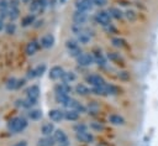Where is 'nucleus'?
<instances>
[{"instance_id":"nucleus-48","label":"nucleus","mask_w":158,"mask_h":146,"mask_svg":"<svg viewBox=\"0 0 158 146\" xmlns=\"http://www.w3.org/2000/svg\"><path fill=\"white\" fill-rule=\"evenodd\" d=\"M65 1H67V0H59V2H60V4H64Z\"/></svg>"},{"instance_id":"nucleus-6","label":"nucleus","mask_w":158,"mask_h":146,"mask_svg":"<svg viewBox=\"0 0 158 146\" xmlns=\"http://www.w3.org/2000/svg\"><path fill=\"white\" fill-rule=\"evenodd\" d=\"M85 79H86V82H88L90 85H93V87H102V85L106 84V83H105V79H104L101 75H99V74H90V75H88Z\"/></svg>"},{"instance_id":"nucleus-2","label":"nucleus","mask_w":158,"mask_h":146,"mask_svg":"<svg viewBox=\"0 0 158 146\" xmlns=\"http://www.w3.org/2000/svg\"><path fill=\"white\" fill-rule=\"evenodd\" d=\"M65 48L68 51V54L70 57H74V58H78L83 53L81 47H80V45L77 40H68L65 42Z\"/></svg>"},{"instance_id":"nucleus-20","label":"nucleus","mask_w":158,"mask_h":146,"mask_svg":"<svg viewBox=\"0 0 158 146\" xmlns=\"http://www.w3.org/2000/svg\"><path fill=\"white\" fill-rule=\"evenodd\" d=\"M54 131H56V129H54V125L52 122H46L41 127V132L43 136H51Z\"/></svg>"},{"instance_id":"nucleus-16","label":"nucleus","mask_w":158,"mask_h":146,"mask_svg":"<svg viewBox=\"0 0 158 146\" xmlns=\"http://www.w3.org/2000/svg\"><path fill=\"white\" fill-rule=\"evenodd\" d=\"M91 40V33L88 31V30H84L83 32H80L79 35H77V41L81 45H86L89 43Z\"/></svg>"},{"instance_id":"nucleus-45","label":"nucleus","mask_w":158,"mask_h":146,"mask_svg":"<svg viewBox=\"0 0 158 146\" xmlns=\"http://www.w3.org/2000/svg\"><path fill=\"white\" fill-rule=\"evenodd\" d=\"M93 2V5H96V6H104L106 5V0H90Z\"/></svg>"},{"instance_id":"nucleus-13","label":"nucleus","mask_w":158,"mask_h":146,"mask_svg":"<svg viewBox=\"0 0 158 146\" xmlns=\"http://www.w3.org/2000/svg\"><path fill=\"white\" fill-rule=\"evenodd\" d=\"M88 20V14L84 12V11H79L77 10L73 15V22L77 24V25H84Z\"/></svg>"},{"instance_id":"nucleus-8","label":"nucleus","mask_w":158,"mask_h":146,"mask_svg":"<svg viewBox=\"0 0 158 146\" xmlns=\"http://www.w3.org/2000/svg\"><path fill=\"white\" fill-rule=\"evenodd\" d=\"M53 137H54L56 142L59 144V146H68V137L63 130H60V129L56 130L53 132Z\"/></svg>"},{"instance_id":"nucleus-5","label":"nucleus","mask_w":158,"mask_h":146,"mask_svg":"<svg viewBox=\"0 0 158 146\" xmlns=\"http://www.w3.org/2000/svg\"><path fill=\"white\" fill-rule=\"evenodd\" d=\"M10 9H9V19L11 21L16 20L20 16V9H19V0H10Z\"/></svg>"},{"instance_id":"nucleus-47","label":"nucleus","mask_w":158,"mask_h":146,"mask_svg":"<svg viewBox=\"0 0 158 146\" xmlns=\"http://www.w3.org/2000/svg\"><path fill=\"white\" fill-rule=\"evenodd\" d=\"M5 27H4V21H2V19L0 17V31H2Z\"/></svg>"},{"instance_id":"nucleus-18","label":"nucleus","mask_w":158,"mask_h":146,"mask_svg":"<svg viewBox=\"0 0 158 146\" xmlns=\"http://www.w3.org/2000/svg\"><path fill=\"white\" fill-rule=\"evenodd\" d=\"M93 57H94V62L98 63L99 66H105V64H106V58H105V56L101 53V51L94 49V51H93Z\"/></svg>"},{"instance_id":"nucleus-42","label":"nucleus","mask_w":158,"mask_h":146,"mask_svg":"<svg viewBox=\"0 0 158 146\" xmlns=\"http://www.w3.org/2000/svg\"><path fill=\"white\" fill-rule=\"evenodd\" d=\"M88 130V126L85 125V124H77V125H74V131L75 132H81V131H86Z\"/></svg>"},{"instance_id":"nucleus-26","label":"nucleus","mask_w":158,"mask_h":146,"mask_svg":"<svg viewBox=\"0 0 158 146\" xmlns=\"http://www.w3.org/2000/svg\"><path fill=\"white\" fill-rule=\"evenodd\" d=\"M109 121L112 124V125H116V126H120V125H123L125 124V119L117 114H112L109 116Z\"/></svg>"},{"instance_id":"nucleus-24","label":"nucleus","mask_w":158,"mask_h":146,"mask_svg":"<svg viewBox=\"0 0 158 146\" xmlns=\"http://www.w3.org/2000/svg\"><path fill=\"white\" fill-rule=\"evenodd\" d=\"M44 6H46V0H33L30 9L32 12H36V11H41Z\"/></svg>"},{"instance_id":"nucleus-19","label":"nucleus","mask_w":158,"mask_h":146,"mask_svg":"<svg viewBox=\"0 0 158 146\" xmlns=\"http://www.w3.org/2000/svg\"><path fill=\"white\" fill-rule=\"evenodd\" d=\"M107 58L112 62V63H115V64H121V66H123V58L121 57V54L120 53H116V52H109L107 53Z\"/></svg>"},{"instance_id":"nucleus-28","label":"nucleus","mask_w":158,"mask_h":146,"mask_svg":"<svg viewBox=\"0 0 158 146\" xmlns=\"http://www.w3.org/2000/svg\"><path fill=\"white\" fill-rule=\"evenodd\" d=\"M75 93L79 94V95H88L91 93V89H89L86 85L84 84H77L75 87Z\"/></svg>"},{"instance_id":"nucleus-23","label":"nucleus","mask_w":158,"mask_h":146,"mask_svg":"<svg viewBox=\"0 0 158 146\" xmlns=\"http://www.w3.org/2000/svg\"><path fill=\"white\" fill-rule=\"evenodd\" d=\"M40 88L37 87V85H31L27 90H26V94H27V97L28 98H32V99H35V100H37L38 99V97H40Z\"/></svg>"},{"instance_id":"nucleus-37","label":"nucleus","mask_w":158,"mask_h":146,"mask_svg":"<svg viewBox=\"0 0 158 146\" xmlns=\"http://www.w3.org/2000/svg\"><path fill=\"white\" fill-rule=\"evenodd\" d=\"M33 71H35V74H36V77H41V75H42V74L46 72V64H44V63H42V64H38V66H37V67H36Z\"/></svg>"},{"instance_id":"nucleus-22","label":"nucleus","mask_w":158,"mask_h":146,"mask_svg":"<svg viewBox=\"0 0 158 146\" xmlns=\"http://www.w3.org/2000/svg\"><path fill=\"white\" fill-rule=\"evenodd\" d=\"M64 119L68 121H75L79 119V113L74 109H68L64 111Z\"/></svg>"},{"instance_id":"nucleus-39","label":"nucleus","mask_w":158,"mask_h":146,"mask_svg":"<svg viewBox=\"0 0 158 146\" xmlns=\"http://www.w3.org/2000/svg\"><path fill=\"white\" fill-rule=\"evenodd\" d=\"M118 78H120L121 80L126 82V80H130L131 74H130V72H127V71H121V72H118Z\"/></svg>"},{"instance_id":"nucleus-31","label":"nucleus","mask_w":158,"mask_h":146,"mask_svg":"<svg viewBox=\"0 0 158 146\" xmlns=\"http://www.w3.org/2000/svg\"><path fill=\"white\" fill-rule=\"evenodd\" d=\"M28 118L31 120H38V119H41L42 118V110H40V109H31L28 111Z\"/></svg>"},{"instance_id":"nucleus-41","label":"nucleus","mask_w":158,"mask_h":146,"mask_svg":"<svg viewBox=\"0 0 158 146\" xmlns=\"http://www.w3.org/2000/svg\"><path fill=\"white\" fill-rule=\"evenodd\" d=\"M125 16H126L127 20H130V21H135V20L137 19V15H136V12H135L133 10H127V11L125 12Z\"/></svg>"},{"instance_id":"nucleus-12","label":"nucleus","mask_w":158,"mask_h":146,"mask_svg":"<svg viewBox=\"0 0 158 146\" xmlns=\"http://www.w3.org/2000/svg\"><path fill=\"white\" fill-rule=\"evenodd\" d=\"M93 2L90 1V0H78L77 2H75V7H77V10H79V11H84V12H88V11H90L91 9H93Z\"/></svg>"},{"instance_id":"nucleus-32","label":"nucleus","mask_w":158,"mask_h":146,"mask_svg":"<svg viewBox=\"0 0 158 146\" xmlns=\"http://www.w3.org/2000/svg\"><path fill=\"white\" fill-rule=\"evenodd\" d=\"M70 109L77 110L79 114H80V113H85V111H86V108H85L83 104H80L78 100H75V99H74V101H73V104H72V108H70Z\"/></svg>"},{"instance_id":"nucleus-30","label":"nucleus","mask_w":158,"mask_h":146,"mask_svg":"<svg viewBox=\"0 0 158 146\" xmlns=\"http://www.w3.org/2000/svg\"><path fill=\"white\" fill-rule=\"evenodd\" d=\"M33 22H35V14H28V15H26V16L22 19V21H21V24H22L23 27H27V26L32 25Z\"/></svg>"},{"instance_id":"nucleus-1","label":"nucleus","mask_w":158,"mask_h":146,"mask_svg":"<svg viewBox=\"0 0 158 146\" xmlns=\"http://www.w3.org/2000/svg\"><path fill=\"white\" fill-rule=\"evenodd\" d=\"M27 126V120L22 116H17V118H14L9 124H7V129L11 131V132H21L26 129Z\"/></svg>"},{"instance_id":"nucleus-29","label":"nucleus","mask_w":158,"mask_h":146,"mask_svg":"<svg viewBox=\"0 0 158 146\" xmlns=\"http://www.w3.org/2000/svg\"><path fill=\"white\" fill-rule=\"evenodd\" d=\"M109 12H110L111 17H114V19H116V20H121V19L123 17L122 11H121L120 9H117V7H110V9H109Z\"/></svg>"},{"instance_id":"nucleus-36","label":"nucleus","mask_w":158,"mask_h":146,"mask_svg":"<svg viewBox=\"0 0 158 146\" xmlns=\"http://www.w3.org/2000/svg\"><path fill=\"white\" fill-rule=\"evenodd\" d=\"M17 82L19 80L16 78H14V77L12 78H9L7 82H6V88L7 89H16L17 88Z\"/></svg>"},{"instance_id":"nucleus-3","label":"nucleus","mask_w":158,"mask_h":146,"mask_svg":"<svg viewBox=\"0 0 158 146\" xmlns=\"http://www.w3.org/2000/svg\"><path fill=\"white\" fill-rule=\"evenodd\" d=\"M94 19H95L96 24H99V25H101L104 27L107 26V25H111V15H110L109 11H104V10L98 11L95 14Z\"/></svg>"},{"instance_id":"nucleus-44","label":"nucleus","mask_w":158,"mask_h":146,"mask_svg":"<svg viewBox=\"0 0 158 146\" xmlns=\"http://www.w3.org/2000/svg\"><path fill=\"white\" fill-rule=\"evenodd\" d=\"M90 127L91 129H94V130H98V131H100V130H102L104 129V125L102 124H100V122H91V125H90Z\"/></svg>"},{"instance_id":"nucleus-17","label":"nucleus","mask_w":158,"mask_h":146,"mask_svg":"<svg viewBox=\"0 0 158 146\" xmlns=\"http://www.w3.org/2000/svg\"><path fill=\"white\" fill-rule=\"evenodd\" d=\"M9 9H10V2L7 0H0V17L1 19L9 17Z\"/></svg>"},{"instance_id":"nucleus-40","label":"nucleus","mask_w":158,"mask_h":146,"mask_svg":"<svg viewBox=\"0 0 158 146\" xmlns=\"http://www.w3.org/2000/svg\"><path fill=\"white\" fill-rule=\"evenodd\" d=\"M36 101H37V100H35V99H32V98L26 97V99L23 100V108H32V106L36 104Z\"/></svg>"},{"instance_id":"nucleus-25","label":"nucleus","mask_w":158,"mask_h":146,"mask_svg":"<svg viewBox=\"0 0 158 146\" xmlns=\"http://www.w3.org/2000/svg\"><path fill=\"white\" fill-rule=\"evenodd\" d=\"M38 43L36 42V41H32V42H28L27 45H26V48H25V51H26V53L28 54V56H33L36 52H37V49H38Z\"/></svg>"},{"instance_id":"nucleus-11","label":"nucleus","mask_w":158,"mask_h":146,"mask_svg":"<svg viewBox=\"0 0 158 146\" xmlns=\"http://www.w3.org/2000/svg\"><path fill=\"white\" fill-rule=\"evenodd\" d=\"M63 74H64V69L60 66H54V67H52L49 69V74L48 75H49L51 79L57 80V79H62Z\"/></svg>"},{"instance_id":"nucleus-38","label":"nucleus","mask_w":158,"mask_h":146,"mask_svg":"<svg viewBox=\"0 0 158 146\" xmlns=\"http://www.w3.org/2000/svg\"><path fill=\"white\" fill-rule=\"evenodd\" d=\"M15 31H16V26H15V24L10 22V24H7V25L5 26V32H6L7 35H12V33H15Z\"/></svg>"},{"instance_id":"nucleus-27","label":"nucleus","mask_w":158,"mask_h":146,"mask_svg":"<svg viewBox=\"0 0 158 146\" xmlns=\"http://www.w3.org/2000/svg\"><path fill=\"white\" fill-rule=\"evenodd\" d=\"M75 79H77V75H75V73L72 72V71L64 72V74H63V77H62V82H64V83H72V82H74Z\"/></svg>"},{"instance_id":"nucleus-34","label":"nucleus","mask_w":158,"mask_h":146,"mask_svg":"<svg viewBox=\"0 0 158 146\" xmlns=\"http://www.w3.org/2000/svg\"><path fill=\"white\" fill-rule=\"evenodd\" d=\"M91 93H94L96 95H102V97L107 95L106 89H105V85H102V87H93L91 88Z\"/></svg>"},{"instance_id":"nucleus-14","label":"nucleus","mask_w":158,"mask_h":146,"mask_svg":"<svg viewBox=\"0 0 158 146\" xmlns=\"http://www.w3.org/2000/svg\"><path fill=\"white\" fill-rule=\"evenodd\" d=\"M54 36L53 35H51V33H46V35H43L42 37H41V46L43 47V48H51V47H53V45H54Z\"/></svg>"},{"instance_id":"nucleus-4","label":"nucleus","mask_w":158,"mask_h":146,"mask_svg":"<svg viewBox=\"0 0 158 146\" xmlns=\"http://www.w3.org/2000/svg\"><path fill=\"white\" fill-rule=\"evenodd\" d=\"M77 63L81 67H89L94 63V57L93 53H81L78 58H77Z\"/></svg>"},{"instance_id":"nucleus-46","label":"nucleus","mask_w":158,"mask_h":146,"mask_svg":"<svg viewBox=\"0 0 158 146\" xmlns=\"http://www.w3.org/2000/svg\"><path fill=\"white\" fill-rule=\"evenodd\" d=\"M12 146H27V142H26L25 140H21V141L16 142V144H15V145H12Z\"/></svg>"},{"instance_id":"nucleus-15","label":"nucleus","mask_w":158,"mask_h":146,"mask_svg":"<svg viewBox=\"0 0 158 146\" xmlns=\"http://www.w3.org/2000/svg\"><path fill=\"white\" fill-rule=\"evenodd\" d=\"M48 116L52 121L58 122V121H62L64 119V111L60 109H52V110H49Z\"/></svg>"},{"instance_id":"nucleus-10","label":"nucleus","mask_w":158,"mask_h":146,"mask_svg":"<svg viewBox=\"0 0 158 146\" xmlns=\"http://www.w3.org/2000/svg\"><path fill=\"white\" fill-rule=\"evenodd\" d=\"M70 92H72V87L68 83L62 82V83H57L54 85V93L56 94H67V95H69Z\"/></svg>"},{"instance_id":"nucleus-21","label":"nucleus","mask_w":158,"mask_h":146,"mask_svg":"<svg viewBox=\"0 0 158 146\" xmlns=\"http://www.w3.org/2000/svg\"><path fill=\"white\" fill-rule=\"evenodd\" d=\"M56 140L53 136H44L37 141V146H54Z\"/></svg>"},{"instance_id":"nucleus-35","label":"nucleus","mask_w":158,"mask_h":146,"mask_svg":"<svg viewBox=\"0 0 158 146\" xmlns=\"http://www.w3.org/2000/svg\"><path fill=\"white\" fill-rule=\"evenodd\" d=\"M112 45L115 46V47H118V48H122V47H125L126 46V41L125 40H122V38H118V37H115V38H112Z\"/></svg>"},{"instance_id":"nucleus-49","label":"nucleus","mask_w":158,"mask_h":146,"mask_svg":"<svg viewBox=\"0 0 158 146\" xmlns=\"http://www.w3.org/2000/svg\"><path fill=\"white\" fill-rule=\"evenodd\" d=\"M21 1H22V2H25V4H27V2L30 1V0H21Z\"/></svg>"},{"instance_id":"nucleus-43","label":"nucleus","mask_w":158,"mask_h":146,"mask_svg":"<svg viewBox=\"0 0 158 146\" xmlns=\"http://www.w3.org/2000/svg\"><path fill=\"white\" fill-rule=\"evenodd\" d=\"M86 110H89L90 113H96V111L99 110V105L95 104V101H93V103L89 104V106L86 108Z\"/></svg>"},{"instance_id":"nucleus-33","label":"nucleus","mask_w":158,"mask_h":146,"mask_svg":"<svg viewBox=\"0 0 158 146\" xmlns=\"http://www.w3.org/2000/svg\"><path fill=\"white\" fill-rule=\"evenodd\" d=\"M105 89H106V93H107V95H116V94H118V88L117 87H115V85H112V84H105Z\"/></svg>"},{"instance_id":"nucleus-9","label":"nucleus","mask_w":158,"mask_h":146,"mask_svg":"<svg viewBox=\"0 0 158 146\" xmlns=\"http://www.w3.org/2000/svg\"><path fill=\"white\" fill-rule=\"evenodd\" d=\"M75 137H77L78 141L84 142V144H90V142H93V140H94L93 134L89 132L88 130H86V131H81V132H75Z\"/></svg>"},{"instance_id":"nucleus-7","label":"nucleus","mask_w":158,"mask_h":146,"mask_svg":"<svg viewBox=\"0 0 158 146\" xmlns=\"http://www.w3.org/2000/svg\"><path fill=\"white\" fill-rule=\"evenodd\" d=\"M56 100L58 104H60L62 106H65V108H72V104L74 101V99L67 94H56Z\"/></svg>"}]
</instances>
